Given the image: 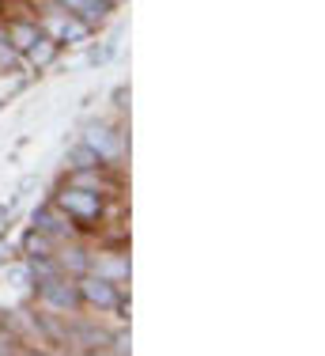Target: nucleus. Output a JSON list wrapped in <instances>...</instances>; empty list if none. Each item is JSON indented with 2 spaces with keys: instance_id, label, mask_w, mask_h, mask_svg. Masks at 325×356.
<instances>
[{
  "instance_id": "1",
  "label": "nucleus",
  "mask_w": 325,
  "mask_h": 356,
  "mask_svg": "<svg viewBox=\"0 0 325 356\" xmlns=\"http://www.w3.org/2000/svg\"><path fill=\"white\" fill-rule=\"evenodd\" d=\"M57 205L65 209L68 216H76V220H95L102 213V201H99V193H91V190H80V186H68V190L61 193V201Z\"/></svg>"
},
{
  "instance_id": "2",
  "label": "nucleus",
  "mask_w": 325,
  "mask_h": 356,
  "mask_svg": "<svg viewBox=\"0 0 325 356\" xmlns=\"http://www.w3.org/2000/svg\"><path fill=\"white\" fill-rule=\"evenodd\" d=\"M38 292H42V300H46L49 307H61V311H72L76 303H80V288L61 281V277H49V281H42Z\"/></svg>"
},
{
  "instance_id": "3",
  "label": "nucleus",
  "mask_w": 325,
  "mask_h": 356,
  "mask_svg": "<svg viewBox=\"0 0 325 356\" xmlns=\"http://www.w3.org/2000/svg\"><path fill=\"white\" fill-rule=\"evenodd\" d=\"M76 288H80V300L95 303V307H117V288L106 277H83Z\"/></svg>"
},
{
  "instance_id": "4",
  "label": "nucleus",
  "mask_w": 325,
  "mask_h": 356,
  "mask_svg": "<svg viewBox=\"0 0 325 356\" xmlns=\"http://www.w3.org/2000/svg\"><path fill=\"white\" fill-rule=\"evenodd\" d=\"M83 144H88L99 159H117V156H122V140L114 137V129H99V125H95V129H88Z\"/></svg>"
},
{
  "instance_id": "5",
  "label": "nucleus",
  "mask_w": 325,
  "mask_h": 356,
  "mask_svg": "<svg viewBox=\"0 0 325 356\" xmlns=\"http://www.w3.org/2000/svg\"><path fill=\"white\" fill-rule=\"evenodd\" d=\"M46 27L53 31L57 42H80V38H88V23L76 19V15H53Z\"/></svg>"
},
{
  "instance_id": "6",
  "label": "nucleus",
  "mask_w": 325,
  "mask_h": 356,
  "mask_svg": "<svg viewBox=\"0 0 325 356\" xmlns=\"http://www.w3.org/2000/svg\"><path fill=\"white\" fill-rule=\"evenodd\" d=\"M61 4H68V12H76L83 23H99L106 15L110 0H61Z\"/></svg>"
},
{
  "instance_id": "7",
  "label": "nucleus",
  "mask_w": 325,
  "mask_h": 356,
  "mask_svg": "<svg viewBox=\"0 0 325 356\" xmlns=\"http://www.w3.org/2000/svg\"><path fill=\"white\" fill-rule=\"evenodd\" d=\"M34 227H38V232H46L49 239H61V235H68V224L57 213H49V209H38V213H34Z\"/></svg>"
},
{
  "instance_id": "8",
  "label": "nucleus",
  "mask_w": 325,
  "mask_h": 356,
  "mask_svg": "<svg viewBox=\"0 0 325 356\" xmlns=\"http://www.w3.org/2000/svg\"><path fill=\"white\" fill-rule=\"evenodd\" d=\"M27 54H31L34 65H49V61L57 57V38H42V35H38V42H34Z\"/></svg>"
},
{
  "instance_id": "9",
  "label": "nucleus",
  "mask_w": 325,
  "mask_h": 356,
  "mask_svg": "<svg viewBox=\"0 0 325 356\" xmlns=\"http://www.w3.org/2000/svg\"><path fill=\"white\" fill-rule=\"evenodd\" d=\"M8 38H12L15 49H31L34 42H38V27H31V23H15V27L8 31Z\"/></svg>"
},
{
  "instance_id": "10",
  "label": "nucleus",
  "mask_w": 325,
  "mask_h": 356,
  "mask_svg": "<svg viewBox=\"0 0 325 356\" xmlns=\"http://www.w3.org/2000/svg\"><path fill=\"white\" fill-rule=\"evenodd\" d=\"M23 247H27V254H31V258H42V254H49V235L34 227V232L27 235V243H23Z\"/></svg>"
},
{
  "instance_id": "11",
  "label": "nucleus",
  "mask_w": 325,
  "mask_h": 356,
  "mask_svg": "<svg viewBox=\"0 0 325 356\" xmlns=\"http://www.w3.org/2000/svg\"><path fill=\"white\" fill-rule=\"evenodd\" d=\"M68 159H72V167H80V171H88V167H99V163H102V159H99L95 152L88 148V144H80V148H72V156H68Z\"/></svg>"
},
{
  "instance_id": "12",
  "label": "nucleus",
  "mask_w": 325,
  "mask_h": 356,
  "mask_svg": "<svg viewBox=\"0 0 325 356\" xmlns=\"http://www.w3.org/2000/svg\"><path fill=\"white\" fill-rule=\"evenodd\" d=\"M61 266H65V269H76V273H83V269L91 266V258H88V254H83V250H65Z\"/></svg>"
},
{
  "instance_id": "13",
  "label": "nucleus",
  "mask_w": 325,
  "mask_h": 356,
  "mask_svg": "<svg viewBox=\"0 0 325 356\" xmlns=\"http://www.w3.org/2000/svg\"><path fill=\"white\" fill-rule=\"evenodd\" d=\"M15 54H19V49L12 46V38L0 35V69H12V65H15Z\"/></svg>"
},
{
  "instance_id": "14",
  "label": "nucleus",
  "mask_w": 325,
  "mask_h": 356,
  "mask_svg": "<svg viewBox=\"0 0 325 356\" xmlns=\"http://www.w3.org/2000/svg\"><path fill=\"white\" fill-rule=\"evenodd\" d=\"M27 277H31V269H12V281H15V284H19V288H23V284H27Z\"/></svg>"
}]
</instances>
